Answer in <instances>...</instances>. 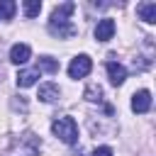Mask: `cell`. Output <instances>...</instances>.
I'll return each mask as SVG.
<instances>
[{
  "label": "cell",
  "instance_id": "cell-3",
  "mask_svg": "<svg viewBox=\"0 0 156 156\" xmlns=\"http://www.w3.org/2000/svg\"><path fill=\"white\" fill-rule=\"evenodd\" d=\"M93 71V61H90V56H85V54H80V56H76L73 61H71V66H68V76L71 78H85L88 73Z\"/></svg>",
  "mask_w": 156,
  "mask_h": 156
},
{
  "label": "cell",
  "instance_id": "cell-16",
  "mask_svg": "<svg viewBox=\"0 0 156 156\" xmlns=\"http://www.w3.org/2000/svg\"><path fill=\"white\" fill-rule=\"evenodd\" d=\"M22 7H24V15L32 20V17H37V15H39L41 2H39V0H24V5H22Z\"/></svg>",
  "mask_w": 156,
  "mask_h": 156
},
{
  "label": "cell",
  "instance_id": "cell-13",
  "mask_svg": "<svg viewBox=\"0 0 156 156\" xmlns=\"http://www.w3.org/2000/svg\"><path fill=\"white\" fill-rule=\"evenodd\" d=\"M37 71H39V73H41V71H46V73H58V61L51 58V56H41L39 63H37Z\"/></svg>",
  "mask_w": 156,
  "mask_h": 156
},
{
  "label": "cell",
  "instance_id": "cell-7",
  "mask_svg": "<svg viewBox=\"0 0 156 156\" xmlns=\"http://www.w3.org/2000/svg\"><path fill=\"white\" fill-rule=\"evenodd\" d=\"M107 73H110L112 85H122V83L127 80V68H124L119 61H107Z\"/></svg>",
  "mask_w": 156,
  "mask_h": 156
},
{
  "label": "cell",
  "instance_id": "cell-6",
  "mask_svg": "<svg viewBox=\"0 0 156 156\" xmlns=\"http://www.w3.org/2000/svg\"><path fill=\"white\" fill-rule=\"evenodd\" d=\"M149 107H151V93L149 90H136L132 95V110L136 115H141V112H149Z\"/></svg>",
  "mask_w": 156,
  "mask_h": 156
},
{
  "label": "cell",
  "instance_id": "cell-10",
  "mask_svg": "<svg viewBox=\"0 0 156 156\" xmlns=\"http://www.w3.org/2000/svg\"><path fill=\"white\" fill-rule=\"evenodd\" d=\"M49 32H51L54 37H58V39H68V37H76L78 27L71 24V22H63V24H49Z\"/></svg>",
  "mask_w": 156,
  "mask_h": 156
},
{
  "label": "cell",
  "instance_id": "cell-18",
  "mask_svg": "<svg viewBox=\"0 0 156 156\" xmlns=\"http://www.w3.org/2000/svg\"><path fill=\"white\" fill-rule=\"evenodd\" d=\"M80 156H88V154H80Z\"/></svg>",
  "mask_w": 156,
  "mask_h": 156
},
{
  "label": "cell",
  "instance_id": "cell-8",
  "mask_svg": "<svg viewBox=\"0 0 156 156\" xmlns=\"http://www.w3.org/2000/svg\"><path fill=\"white\" fill-rule=\"evenodd\" d=\"M29 56H32V49L27 46V44H12V49H10V61L12 63H27L29 61Z\"/></svg>",
  "mask_w": 156,
  "mask_h": 156
},
{
  "label": "cell",
  "instance_id": "cell-17",
  "mask_svg": "<svg viewBox=\"0 0 156 156\" xmlns=\"http://www.w3.org/2000/svg\"><path fill=\"white\" fill-rule=\"evenodd\" d=\"M93 156H112V149H110V146H98V149L93 151Z\"/></svg>",
  "mask_w": 156,
  "mask_h": 156
},
{
  "label": "cell",
  "instance_id": "cell-15",
  "mask_svg": "<svg viewBox=\"0 0 156 156\" xmlns=\"http://www.w3.org/2000/svg\"><path fill=\"white\" fill-rule=\"evenodd\" d=\"M15 10H17V5L12 0H0V20H12Z\"/></svg>",
  "mask_w": 156,
  "mask_h": 156
},
{
  "label": "cell",
  "instance_id": "cell-1",
  "mask_svg": "<svg viewBox=\"0 0 156 156\" xmlns=\"http://www.w3.org/2000/svg\"><path fill=\"white\" fill-rule=\"evenodd\" d=\"M51 132L68 146H73L78 141V127H76V119L73 117H56L51 122Z\"/></svg>",
  "mask_w": 156,
  "mask_h": 156
},
{
  "label": "cell",
  "instance_id": "cell-12",
  "mask_svg": "<svg viewBox=\"0 0 156 156\" xmlns=\"http://www.w3.org/2000/svg\"><path fill=\"white\" fill-rule=\"evenodd\" d=\"M39 76H41V73H39L37 68H24V71H20V73H17V88H29V85H34Z\"/></svg>",
  "mask_w": 156,
  "mask_h": 156
},
{
  "label": "cell",
  "instance_id": "cell-2",
  "mask_svg": "<svg viewBox=\"0 0 156 156\" xmlns=\"http://www.w3.org/2000/svg\"><path fill=\"white\" fill-rule=\"evenodd\" d=\"M39 149H41V141H39L32 132H27V134H22V136L15 141V151H12V156H37Z\"/></svg>",
  "mask_w": 156,
  "mask_h": 156
},
{
  "label": "cell",
  "instance_id": "cell-4",
  "mask_svg": "<svg viewBox=\"0 0 156 156\" xmlns=\"http://www.w3.org/2000/svg\"><path fill=\"white\" fill-rule=\"evenodd\" d=\"M73 10H76V2H63V5L54 7L49 24H63V22H68V17L73 15Z\"/></svg>",
  "mask_w": 156,
  "mask_h": 156
},
{
  "label": "cell",
  "instance_id": "cell-11",
  "mask_svg": "<svg viewBox=\"0 0 156 156\" xmlns=\"http://www.w3.org/2000/svg\"><path fill=\"white\" fill-rule=\"evenodd\" d=\"M58 95H61V90H58V85L56 83H44V85H39V100L41 102H54V100H58Z\"/></svg>",
  "mask_w": 156,
  "mask_h": 156
},
{
  "label": "cell",
  "instance_id": "cell-5",
  "mask_svg": "<svg viewBox=\"0 0 156 156\" xmlns=\"http://www.w3.org/2000/svg\"><path fill=\"white\" fill-rule=\"evenodd\" d=\"M112 34H115V20L102 17V20L95 24V39H98V41H110Z\"/></svg>",
  "mask_w": 156,
  "mask_h": 156
},
{
  "label": "cell",
  "instance_id": "cell-9",
  "mask_svg": "<svg viewBox=\"0 0 156 156\" xmlns=\"http://www.w3.org/2000/svg\"><path fill=\"white\" fill-rule=\"evenodd\" d=\"M136 15H139V20H144L146 24H154L156 22V2H139L136 5Z\"/></svg>",
  "mask_w": 156,
  "mask_h": 156
},
{
  "label": "cell",
  "instance_id": "cell-14",
  "mask_svg": "<svg viewBox=\"0 0 156 156\" xmlns=\"http://www.w3.org/2000/svg\"><path fill=\"white\" fill-rule=\"evenodd\" d=\"M85 100L88 102H102V88L100 85H95V83H90L88 88H85Z\"/></svg>",
  "mask_w": 156,
  "mask_h": 156
}]
</instances>
